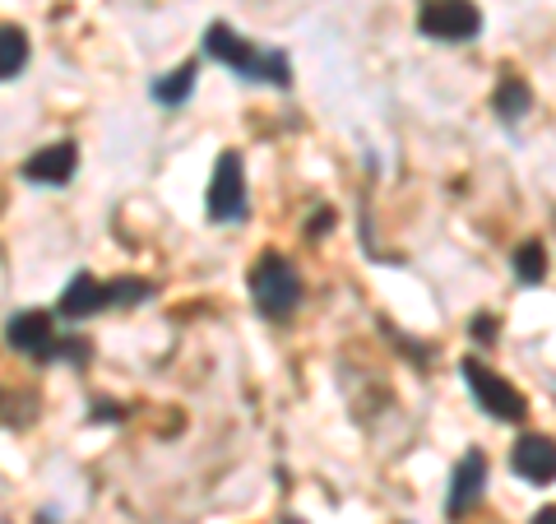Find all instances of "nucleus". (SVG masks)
Returning a JSON list of instances; mask_svg holds the SVG:
<instances>
[{
  "instance_id": "obj_1",
  "label": "nucleus",
  "mask_w": 556,
  "mask_h": 524,
  "mask_svg": "<svg viewBox=\"0 0 556 524\" xmlns=\"http://www.w3.org/2000/svg\"><path fill=\"white\" fill-rule=\"evenodd\" d=\"M204 51L214 61H223L241 79H260V84H278V89H288L292 84V70H288V57L283 51H255L247 38H237L228 24H214L204 33Z\"/></svg>"
},
{
  "instance_id": "obj_2",
  "label": "nucleus",
  "mask_w": 556,
  "mask_h": 524,
  "mask_svg": "<svg viewBox=\"0 0 556 524\" xmlns=\"http://www.w3.org/2000/svg\"><path fill=\"white\" fill-rule=\"evenodd\" d=\"M251 297H255V307L265 311V316L283 321L302 302V278H298V270H292L283 255H265L251 270Z\"/></svg>"
},
{
  "instance_id": "obj_3",
  "label": "nucleus",
  "mask_w": 556,
  "mask_h": 524,
  "mask_svg": "<svg viewBox=\"0 0 556 524\" xmlns=\"http://www.w3.org/2000/svg\"><path fill=\"white\" fill-rule=\"evenodd\" d=\"M459 376L468 380V390H473L478 409H482L486 417H496V423H525L529 404H525V395H519L506 376H496L492 366H482L478 358H464Z\"/></svg>"
},
{
  "instance_id": "obj_4",
  "label": "nucleus",
  "mask_w": 556,
  "mask_h": 524,
  "mask_svg": "<svg viewBox=\"0 0 556 524\" xmlns=\"http://www.w3.org/2000/svg\"><path fill=\"white\" fill-rule=\"evenodd\" d=\"M478 28H482V14L468 0H427L422 14H417V33H427L437 42H468Z\"/></svg>"
},
{
  "instance_id": "obj_5",
  "label": "nucleus",
  "mask_w": 556,
  "mask_h": 524,
  "mask_svg": "<svg viewBox=\"0 0 556 524\" xmlns=\"http://www.w3.org/2000/svg\"><path fill=\"white\" fill-rule=\"evenodd\" d=\"M204 204H208V219H218V223L247 214V167H241V153L228 149V153L218 159Z\"/></svg>"
},
{
  "instance_id": "obj_6",
  "label": "nucleus",
  "mask_w": 556,
  "mask_h": 524,
  "mask_svg": "<svg viewBox=\"0 0 556 524\" xmlns=\"http://www.w3.org/2000/svg\"><path fill=\"white\" fill-rule=\"evenodd\" d=\"M5 339L14 353H28V358H56V329H51L47 311H20L10 325H5Z\"/></svg>"
},
{
  "instance_id": "obj_7",
  "label": "nucleus",
  "mask_w": 556,
  "mask_h": 524,
  "mask_svg": "<svg viewBox=\"0 0 556 524\" xmlns=\"http://www.w3.org/2000/svg\"><path fill=\"white\" fill-rule=\"evenodd\" d=\"M510 464H515V474L519 478H529V483H556V441L552 436H519L515 450H510Z\"/></svg>"
},
{
  "instance_id": "obj_8",
  "label": "nucleus",
  "mask_w": 556,
  "mask_h": 524,
  "mask_svg": "<svg viewBox=\"0 0 556 524\" xmlns=\"http://www.w3.org/2000/svg\"><path fill=\"white\" fill-rule=\"evenodd\" d=\"M482 487H486V460L478 450H468L455 469V483H450V501H445V515L450 520H464L473 506L482 501Z\"/></svg>"
},
{
  "instance_id": "obj_9",
  "label": "nucleus",
  "mask_w": 556,
  "mask_h": 524,
  "mask_svg": "<svg viewBox=\"0 0 556 524\" xmlns=\"http://www.w3.org/2000/svg\"><path fill=\"white\" fill-rule=\"evenodd\" d=\"M75 163H79L75 145H70V139H61V145H47V149L33 153V159L24 163V177L38 182V186H61V182L75 177Z\"/></svg>"
},
{
  "instance_id": "obj_10",
  "label": "nucleus",
  "mask_w": 556,
  "mask_h": 524,
  "mask_svg": "<svg viewBox=\"0 0 556 524\" xmlns=\"http://www.w3.org/2000/svg\"><path fill=\"white\" fill-rule=\"evenodd\" d=\"M102 307H108V284H98L93 274H75L61 292V316H70V321H84Z\"/></svg>"
},
{
  "instance_id": "obj_11",
  "label": "nucleus",
  "mask_w": 556,
  "mask_h": 524,
  "mask_svg": "<svg viewBox=\"0 0 556 524\" xmlns=\"http://www.w3.org/2000/svg\"><path fill=\"white\" fill-rule=\"evenodd\" d=\"M492 108H496V116L506 121V126H515V121H525V116H529V108H533L529 84H525V79H501V89H496V98H492Z\"/></svg>"
},
{
  "instance_id": "obj_12",
  "label": "nucleus",
  "mask_w": 556,
  "mask_h": 524,
  "mask_svg": "<svg viewBox=\"0 0 556 524\" xmlns=\"http://www.w3.org/2000/svg\"><path fill=\"white\" fill-rule=\"evenodd\" d=\"M24 61H28V38H24V28L0 24V79L20 75Z\"/></svg>"
},
{
  "instance_id": "obj_13",
  "label": "nucleus",
  "mask_w": 556,
  "mask_h": 524,
  "mask_svg": "<svg viewBox=\"0 0 556 524\" xmlns=\"http://www.w3.org/2000/svg\"><path fill=\"white\" fill-rule=\"evenodd\" d=\"M190 89H195V61H186L181 70H172V75H163L159 84H153V98L167 102V108H177V102L190 98Z\"/></svg>"
},
{
  "instance_id": "obj_14",
  "label": "nucleus",
  "mask_w": 556,
  "mask_h": 524,
  "mask_svg": "<svg viewBox=\"0 0 556 524\" xmlns=\"http://www.w3.org/2000/svg\"><path fill=\"white\" fill-rule=\"evenodd\" d=\"M515 274H519V284H543V278H547V251H543V241H525V247L515 251Z\"/></svg>"
},
{
  "instance_id": "obj_15",
  "label": "nucleus",
  "mask_w": 556,
  "mask_h": 524,
  "mask_svg": "<svg viewBox=\"0 0 556 524\" xmlns=\"http://www.w3.org/2000/svg\"><path fill=\"white\" fill-rule=\"evenodd\" d=\"M33 409H38V395L33 390H0V423H10V427H24L33 423Z\"/></svg>"
},
{
  "instance_id": "obj_16",
  "label": "nucleus",
  "mask_w": 556,
  "mask_h": 524,
  "mask_svg": "<svg viewBox=\"0 0 556 524\" xmlns=\"http://www.w3.org/2000/svg\"><path fill=\"white\" fill-rule=\"evenodd\" d=\"M153 288L144 284V278H116V284H108V307H139Z\"/></svg>"
},
{
  "instance_id": "obj_17",
  "label": "nucleus",
  "mask_w": 556,
  "mask_h": 524,
  "mask_svg": "<svg viewBox=\"0 0 556 524\" xmlns=\"http://www.w3.org/2000/svg\"><path fill=\"white\" fill-rule=\"evenodd\" d=\"M473 335H478L482 344H492V335H496V321H492V316H478V321H473Z\"/></svg>"
},
{
  "instance_id": "obj_18",
  "label": "nucleus",
  "mask_w": 556,
  "mask_h": 524,
  "mask_svg": "<svg viewBox=\"0 0 556 524\" xmlns=\"http://www.w3.org/2000/svg\"><path fill=\"white\" fill-rule=\"evenodd\" d=\"M533 524H556V506H543V511L533 515Z\"/></svg>"
}]
</instances>
